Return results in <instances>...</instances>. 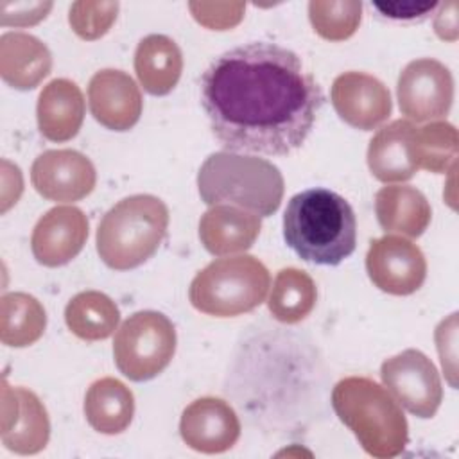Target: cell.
I'll use <instances>...</instances> for the list:
<instances>
[{
    "label": "cell",
    "mask_w": 459,
    "mask_h": 459,
    "mask_svg": "<svg viewBox=\"0 0 459 459\" xmlns=\"http://www.w3.org/2000/svg\"><path fill=\"white\" fill-rule=\"evenodd\" d=\"M325 95L296 52L247 43L215 57L201 77V104L217 140L233 152L283 156L301 147Z\"/></svg>",
    "instance_id": "6da1fadb"
},
{
    "label": "cell",
    "mask_w": 459,
    "mask_h": 459,
    "mask_svg": "<svg viewBox=\"0 0 459 459\" xmlns=\"http://www.w3.org/2000/svg\"><path fill=\"white\" fill-rule=\"evenodd\" d=\"M283 238L305 262L337 265L357 246V221L350 203L328 190L308 188L290 197L283 213Z\"/></svg>",
    "instance_id": "7a4b0ae2"
},
{
    "label": "cell",
    "mask_w": 459,
    "mask_h": 459,
    "mask_svg": "<svg viewBox=\"0 0 459 459\" xmlns=\"http://www.w3.org/2000/svg\"><path fill=\"white\" fill-rule=\"evenodd\" d=\"M197 188L204 204H230L258 217L273 215L283 199V176L271 161L219 151L210 154L197 172Z\"/></svg>",
    "instance_id": "3957f363"
},
{
    "label": "cell",
    "mask_w": 459,
    "mask_h": 459,
    "mask_svg": "<svg viewBox=\"0 0 459 459\" xmlns=\"http://www.w3.org/2000/svg\"><path fill=\"white\" fill-rule=\"evenodd\" d=\"M337 418L353 432L366 454L387 459L403 452L409 425L385 387L368 377H346L332 391Z\"/></svg>",
    "instance_id": "277c9868"
},
{
    "label": "cell",
    "mask_w": 459,
    "mask_h": 459,
    "mask_svg": "<svg viewBox=\"0 0 459 459\" xmlns=\"http://www.w3.org/2000/svg\"><path fill=\"white\" fill-rule=\"evenodd\" d=\"M169 228L167 204L149 194L124 197L106 212L97 228V253L115 271L147 262L160 247Z\"/></svg>",
    "instance_id": "5b68a950"
},
{
    "label": "cell",
    "mask_w": 459,
    "mask_h": 459,
    "mask_svg": "<svg viewBox=\"0 0 459 459\" xmlns=\"http://www.w3.org/2000/svg\"><path fill=\"white\" fill-rule=\"evenodd\" d=\"M271 287L267 267L251 255L221 256L201 269L188 289L194 308L215 317H235L265 301Z\"/></svg>",
    "instance_id": "8992f818"
},
{
    "label": "cell",
    "mask_w": 459,
    "mask_h": 459,
    "mask_svg": "<svg viewBox=\"0 0 459 459\" xmlns=\"http://www.w3.org/2000/svg\"><path fill=\"white\" fill-rule=\"evenodd\" d=\"M176 341V328L165 314L156 310L134 312L115 333V364L133 382L151 380L170 364Z\"/></svg>",
    "instance_id": "52a82bcc"
},
{
    "label": "cell",
    "mask_w": 459,
    "mask_h": 459,
    "mask_svg": "<svg viewBox=\"0 0 459 459\" xmlns=\"http://www.w3.org/2000/svg\"><path fill=\"white\" fill-rule=\"evenodd\" d=\"M380 378L387 393L407 412L418 418H432L443 400L441 378L432 360L420 350L409 348L385 359Z\"/></svg>",
    "instance_id": "ba28073f"
},
{
    "label": "cell",
    "mask_w": 459,
    "mask_h": 459,
    "mask_svg": "<svg viewBox=\"0 0 459 459\" xmlns=\"http://www.w3.org/2000/svg\"><path fill=\"white\" fill-rule=\"evenodd\" d=\"M396 97L402 115L409 120L443 118L452 108L454 77L437 59H414L398 75Z\"/></svg>",
    "instance_id": "9c48e42d"
},
{
    "label": "cell",
    "mask_w": 459,
    "mask_h": 459,
    "mask_svg": "<svg viewBox=\"0 0 459 459\" xmlns=\"http://www.w3.org/2000/svg\"><path fill=\"white\" fill-rule=\"evenodd\" d=\"M366 271L380 290L409 296L423 285L427 260L414 242L402 235H385L371 240L366 255Z\"/></svg>",
    "instance_id": "30bf717a"
},
{
    "label": "cell",
    "mask_w": 459,
    "mask_h": 459,
    "mask_svg": "<svg viewBox=\"0 0 459 459\" xmlns=\"http://www.w3.org/2000/svg\"><path fill=\"white\" fill-rule=\"evenodd\" d=\"M0 436L5 448L30 455L41 452L50 437V420L43 402L27 387L2 384Z\"/></svg>",
    "instance_id": "8fae6325"
},
{
    "label": "cell",
    "mask_w": 459,
    "mask_h": 459,
    "mask_svg": "<svg viewBox=\"0 0 459 459\" xmlns=\"http://www.w3.org/2000/svg\"><path fill=\"white\" fill-rule=\"evenodd\" d=\"M30 181L48 201L74 203L95 188L97 172L90 158L74 149H52L39 154L30 167Z\"/></svg>",
    "instance_id": "7c38bea8"
},
{
    "label": "cell",
    "mask_w": 459,
    "mask_h": 459,
    "mask_svg": "<svg viewBox=\"0 0 459 459\" xmlns=\"http://www.w3.org/2000/svg\"><path fill=\"white\" fill-rule=\"evenodd\" d=\"M330 99L337 115L348 126L360 131L378 127L393 111L387 86L364 72H344L337 75L332 82Z\"/></svg>",
    "instance_id": "4fadbf2b"
},
{
    "label": "cell",
    "mask_w": 459,
    "mask_h": 459,
    "mask_svg": "<svg viewBox=\"0 0 459 459\" xmlns=\"http://www.w3.org/2000/svg\"><path fill=\"white\" fill-rule=\"evenodd\" d=\"M88 217L77 206H54L34 226L30 249L38 264L59 267L74 260L88 238Z\"/></svg>",
    "instance_id": "5bb4252c"
},
{
    "label": "cell",
    "mask_w": 459,
    "mask_h": 459,
    "mask_svg": "<svg viewBox=\"0 0 459 459\" xmlns=\"http://www.w3.org/2000/svg\"><path fill=\"white\" fill-rule=\"evenodd\" d=\"M179 434L195 452L222 454L237 443L240 421L228 402L215 396H203L183 411Z\"/></svg>",
    "instance_id": "9a60e30c"
},
{
    "label": "cell",
    "mask_w": 459,
    "mask_h": 459,
    "mask_svg": "<svg viewBox=\"0 0 459 459\" xmlns=\"http://www.w3.org/2000/svg\"><path fill=\"white\" fill-rule=\"evenodd\" d=\"M88 102L93 118L111 129L127 131L142 115V91L134 79L115 68H104L93 74L88 84Z\"/></svg>",
    "instance_id": "2e32d148"
},
{
    "label": "cell",
    "mask_w": 459,
    "mask_h": 459,
    "mask_svg": "<svg viewBox=\"0 0 459 459\" xmlns=\"http://www.w3.org/2000/svg\"><path fill=\"white\" fill-rule=\"evenodd\" d=\"M416 126L398 118L380 127L368 145V167L382 183H402L411 179L416 170L414 156Z\"/></svg>",
    "instance_id": "e0dca14e"
},
{
    "label": "cell",
    "mask_w": 459,
    "mask_h": 459,
    "mask_svg": "<svg viewBox=\"0 0 459 459\" xmlns=\"http://www.w3.org/2000/svg\"><path fill=\"white\" fill-rule=\"evenodd\" d=\"M262 221L247 210L215 204L210 206L199 221V238L213 256H230L249 249L260 235Z\"/></svg>",
    "instance_id": "ac0fdd59"
},
{
    "label": "cell",
    "mask_w": 459,
    "mask_h": 459,
    "mask_svg": "<svg viewBox=\"0 0 459 459\" xmlns=\"http://www.w3.org/2000/svg\"><path fill=\"white\" fill-rule=\"evenodd\" d=\"M84 111L81 88L74 81L54 79L38 97L36 117L39 133L50 142H68L79 133Z\"/></svg>",
    "instance_id": "d6986e66"
},
{
    "label": "cell",
    "mask_w": 459,
    "mask_h": 459,
    "mask_svg": "<svg viewBox=\"0 0 459 459\" xmlns=\"http://www.w3.org/2000/svg\"><path fill=\"white\" fill-rule=\"evenodd\" d=\"M52 68L48 47L27 32H5L0 38V75L16 90L36 88Z\"/></svg>",
    "instance_id": "ffe728a7"
},
{
    "label": "cell",
    "mask_w": 459,
    "mask_h": 459,
    "mask_svg": "<svg viewBox=\"0 0 459 459\" xmlns=\"http://www.w3.org/2000/svg\"><path fill=\"white\" fill-rule=\"evenodd\" d=\"M378 224L387 233L418 238L429 228L432 210L427 197L411 185H387L375 195Z\"/></svg>",
    "instance_id": "44dd1931"
},
{
    "label": "cell",
    "mask_w": 459,
    "mask_h": 459,
    "mask_svg": "<svg viewBox=\"0 0 459 459\" xmlns=\"http://www.w3.org/2000/svg\"><path fill=\"white\" fill-rule=\"evenodd\" d=\"M134 72L151 95L170 93L183 72V54L174 39L165 34H149L134 50Z\"/></svg>",
    "instance_id": "7402d4cb"
},
{
    "label": "cell",
    "mask_w": 459,
    "mask_h": 459,
    "mask_svg": "<svg viewBox=\"0 0 459 459\" xmlns=\"http://www.w3.org/2000/svg\"><path fill=\"white\" fill-rule=\"evenodd\" d=\"M134 414L133 391L113 377L95 380L84 396V416L90 427L100 434L124 432Z\"/></svg>",
    "instance_id": "603a6c76"
},
{
    "label": "cell",
    "mask_w": 459,
    "mask_h": 459,
    "mask_svg": "<svg viewBox=\"0 0 459 459\" xmlns=\"http://www.w3.org/2000/svg\"><path fill=\"white\" fill-rule=\"evenodd\" d=\"M66 326L82 341L108 339L120 323L117 303L99 290L75 294L65 308Z\"/></svg>",
    "instance_id": "cb8c5ba5"
},
{
    "label": "cell",
    "mask_w": 459,
    "mask_h": 459,
    "mask_svg": "<svg viewBox=\"0 0 459 459\" xmlns=\"http://www.w3.org/2000/svg\"><path fill=\"white\" fill-rule=\"evenodd\" d=\"M47 312L27 292H5L0 299V341L11 348L34 344L45 332Z\"/></svg>",
    "instance_id": "d4e9b609"
},
{
    "label": "cell",
    "mask_w": 459,
    "mask_h": 459,
    "mask_svg": "<svg viewBox=\"0 0 459 459\" xmlns=\"http://www.w3.org/2000/svg\"><path fill=\"white\" fill-rule=\"evenodd\" d=\"M316 299L317 289L314 280L301 269L285 267L278 271L273 281L267 308L280 323L294 325L312 312Z\"/></svg>",
    "instance_id": "484cf974"
},
{
    "label": "cell",
    "mask_w": 459,
    "mask_h": 459,
    "mask_svg": "<svg viewBox=\"0 0 459 459\" xmlns=\"http://www.w3.org/2000/svg\"><path fill=\"white\" fill-rule=\"evenodd\" d=\"M459 151V136L454 124L446 120L430 122L416 127L414 156L418 169L436 174H446L455 169Z\"/></svg>",
    "instance_id": "4316f807"
},
{
    "label": "cell",
    "mask_w": 459,
    "mask_h": 459,
    "mask_svg": "<svg viewBox=\"0 0 459 459\" xmlns=\"http://www.w3.org/2000/svg\"><path fill=\"white\" fill-rule=\"evenodd\" d=\"M308 20L314 30L328 41L351 38L362 20V2L359 0H312Z\"/></svg>",
    "instance_id": "83f0119b"
},
{
    "label": "cell",
    "mask_w": 459,
    "mask_h": 459,
    "mask_svg": "<svg viewBox=\"0 0 459 459\" xmlns=\"http://www.w3.org/2000/svg\"><path fill=\"white\" fill-rule=\"evenodd\" d=\"M118 2H74L68 11V23L72 30L86 41L102 38L117 20Z\"/></svg>",
    "instance_id": "f1b7e54d"
},
{
    "label": "cell",
    "mask_w": 459,
    "mask_h": 459,
    "mask_svg": "<svg viewBox=\"0 0 459 459\" xmlns=\"http://www.w3.org/2000/svg\"><path fill=\"white\" fill-rule=\"evenodd\" d=\"M188 9L197 23L212 30H228L244 18V2H190Z\"/></svg>",
    "instance_id": "f546056e"
},
{
    "label": "cell",
    "mask_w": 459,
    "mask_h": 459,
    "mask_svg": "<svg viewBox=\"0 0 459 459\" xmlns=\"http://www.w3.org/2000/svg\"><path fill=\"white\" fill-rule=\"evenodd\" d=\"M373 9L378 11L380 16L394 22H423L436 11L439 2L436 0H384L371 2Z\"/></svg>",
    "instance_id": "4dcf8cb0"
},
{
    "label": "cell",
    "mask_w": 459,
    "mask_h": 459,
    "mask_svg": "<svg viewBox=\"0 0 459 459\" xmlns=\"http://www.w3.org/2000/svg\"><path fill=\"white\" fill-rule=\"evenodd\" d=\"M52 2H0V23L4 27H29L47 18Z\"/></svg>",
    "instance_id": "1f68e13d"
},
{
    "label": "cell",
    "mask_w": 459,
    "mask_h": 459,
    "mask_svg": "<svg viewBox=\"0 0 459 459\" xmlns=\"http://www.w3.org/2000/svg\"><path fill=\"white\" fill-rule=\"evenodd\" d=\"M437 353L441 359L443 371L450 382L455 385V342H457V314L443 319L436 328Z\"/></svg>",
    "instance_id": "d6a6232c"
},
{
    "label": "cell",
    "mask_w": 459,
    "mask_h": 459,
    "mask_svg": "<svg viewBox=\"0 0 459 459\" xmlns=\"http://www.w3.org/2000/svg\"><path fill=\"white\" fill-rule=\"evenodd\" d=\"M439 11L434 18V30L441 39L455 41L457 39V2L450 0L437 5Z\"/></svg>",
    "instance_id": "836d02e7"
}]
</instances>
